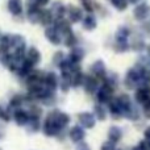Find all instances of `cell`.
Masks as SVG:
<instances>
[{
	"label": "cell",
	"instance_id": "1",
	"mask_svg": "<svg viewBox=\"0 0 150 150\" xmlns=\"http://www.w3.org/2000/svg\"><path fill=\"white\" fill-rule=\"evenodd\" d=\"M61 130H62V127L58 122V109H53L45 119V122L42 125V132L47 137H53V136H57Z\"/></svg>",
	"mask_w": 150,
	"mask_h": 150
},
{
	"label": "cell",
	"instance_id": "2",
	"mask_svg": "<svg viewBox=\"0 0 150 150\" xmlns=\"http://www.w3.org/2000/svg\"><path fill=\"white\" fill-rule=\"evenodd\" d=\"M41 11H42V7H40L34 0H28V3H26L25 15H26V18H28L32 24H38L40 23V15H41Z\"/></svg>",
	"mask_w": 150,
	"mask_h": 150
},
{
	"label": "cell",
	"instance_id": "3",
	"mask_svg": "<svg viewBox=\"0 0 150 150\" xmlns=\"http://www.w3.org/2000/svg\"><path fill=\"white\" fill-rule=\"evenodd\" d=\"M84 11L78 5H74V4H69L66 5V17L69 20L70 24H76V23H80L84 17Z\"/></svg>",
	"mask_w": 150,
	"mask_h": 150
},
{
	"label": "cell",
	"instance_id": "4",
	"mask_svg": "<svg viewBox=\"0 0 150 150\" xmlns=\"http://www.w3.org/2000/svg\"><path fill=\"white\" fill-rule=\"evenodd\" d=\"M133 17L140 23H144L148 18H150V4L146 1H141L136 4L134 9H133Z\"/></svg>",
	"mask_w": 150,
	"mask_h": 150
},
{
	"label": "cell",
	"instance_id": "5",
	"mask_svg": "<svg viewBox=\"0 0 150 150\" xmlns=\"http://www.w3.org/2000/svg\"><path fill=\"white\" fill-rule=\"evenodd\" d=\"M45 37H46V40L52 45H55V46H57V45L62 44V36H61L59 30L54 26V24L45 28Z\"/></svg>",
	"mask_w": 150,
	"mask_h": 150
},
{
	"label": "cell",
	"instance_id": "6",
	"mask_svg": "<svg viewBox=\"0 0 150 150\" xmlns=\"http://www.w3.org/2000/svg\"><path fill=\"white\" fill-rule=\"evenodd\" d=\"M7 9L13 17H21L24 13L23 0H7Z\"/></svg>",
	"mask_w": 150,
	"mask_h": 150
},
{
	"label": "cell",
	"instance_id": "7",
	"mask_svg": "<svg viewBox=\"0 0 150 150\" xmlns=\"http://www.w3.org/2000/svg\"><path fill=\"white\" fill-rule=\"evenodd\" d=\"M112 93H113V86L109 83H104L98 91V100L100 103H107L112 99Z\"/></svg>",
	"mask_w": 150,
	"mask_h": 150
},
{
	"label": "cell",
	"instance_id": "8",
	"mask_svg": "<svg viewBox=\"0 0 150 150\" xmlns=\"http://www.w3.org/2000/svg\"><path fill=\"white\" fill-rule=\"evenodd\" d=\"M49 9H50V12H52L53 17H54V21L66 17V5L63 4L62 1L52 3V7H50Z\"/></svg>",
	"mask_w": 150,
	"mask_h": 150
},
{
	"label": "cell",
	"instance_id": "9",
	"mask_svg": "<svg viewBox=\"0 0 150 150\" xmlns=\"http://www.w3.org/2000/svg\"><path fill=\"white\" fill-rule=\"evenodd\" d=\"M25 59L28 61V62H30L33 66H36V65H38V63L41 62V53H40V50L37 49L36 46L26 47Z\"/></svg>",
	"mask_w": 150,
	"mask_h": 150
},
{
	"label": "cell",
	"instance_id": "10",
	"mask_svg": "<svg viewBox=\"0 0 150 150\" xmlns=\"http://www.w3.org/2000/svg\"><path fill=\"white\" fill-rule=\"evenodd\" d=\"M13 120H15V122L18 127H24L29 121V113L25 109H21V108L15 109L13 111Z\"/></svg>",
	"mask_w": 150,
	"mask_h": 150
},
{
	"label": "cell",
	"instance_id": "11",
	"mask_svg": "<svg viewBox=\"0 0 150 150\" xmlns=\"http://www.w3.org/2000/svg\"><path fill=\"white\" fill-rule=\"evenodd\" d=\"M80 23H82L83 29L88 30V32H92L93 29H96V26H98V20H96L93 13H87V15H84V17H83V20L80 21Z\"/></svg>",
	"mask_w": 150,
	"mask_h": 150
},
{
	"label": "cell",
	"instance_id": "12",
	"mask_svg": "<svg viewBox=\"0 0 150 150\" xmlns=\"http://www.w3.org/2000/svg\"><path fill=\"white\" fill-rule=\"evenodd\" d=\"M136 100L140 104H146L150 100V86H141L136 92Z\"/></svg>",
	"mask_w": 150,
	"mask_h": 150
},
{
	"label": "cell",
	"instance_id": "13",
	"mask_svg": "<svg viewBox=\"0 0 150 150\" xmlns=\"http://www.w3.org/2000/svg\"><path fill=\"white\" fill-rule=\"evenodd\" d=\"M130 37V29L128 26H120L115 34V41L120 44H129L128 40Z\"/></svg>",
	"mask_w": 150,
	"mask_h": 150
},
{
	"label": "cell",
	"instance_id": "14",
	"mask_svg": "<svg viewBox=\"0 0 150 150\" xmlns=\"http://www.w3.org/2000/svg\"><path fill=\"white\" fill-rule=\"evenodd\" d=\"M44 84L47 90L50 91H54L55 88L58 87V76L55 73H46L45 74V78H44Z\"/></svg>",
	"mask_w": 150,
	"mask_h": 150
},
{
	"label": "cell",
	"instance_id": "15",
	"mask_svg": "<svg viewBox=\"0 0 150 150\" xmlns=\"http://www.w3.org/2000/svg\"><path fill=\"white\" fill-rule=\"evenodd\" d=\"M91 73L95 75V78H105V65H104L103 61H96V62L92 63L91 66Z\"/></svg>",
	"mask_w": 150,
	"mask_h": 150
},
{
	"label": "cell",
	"instance_id": "16",
	"mask_svg": "<svg viewBox=\"0 0 150 150\" xmlns=\"http://www.w3.org/2000/svg\"><path fill=\"white\" fill-rule=\"evenodd\" d=\"M78 120L84 128H93L95 127V119L93 115L88 113V112H82L78 115Z\"/></svg>",
	"mask_w": 150,
	"mask_h": 150
},
{
	"label": "cell",
	"instance_id": "17",
	"mask_svg": "<svg viewBox=\"0 0 150 150\" xmlns=\"http://www.w3.org/2000/svg\"><path fill=\"white\" fill-rule=\"evenodd\" d=\"M38 24L44 25L45 28L54 24V17H53V15H52V12H50V9H45V8H42L41 15H40V23H38Z\"/></svg>",
	"mask_w": 150,
	"mask_h": 150
},
{
	"label": "cell",
	"instance_id": "18",
	"mask_svg": "<svg viewBox=\"0 0 150 150\" xmlns=\"http://www.w3.org/2000/svg\"><path fill=\"white\" fill-rule=\"evenodd\" d=\"M67 58H69V59H70L73 63H79L80 61L84 58V50H83L80 46H74L73 50L70 52V54H69Z\"/></svg>",
	"mask_w": 150,
	"mask_h": 150
},
{
	"label": "cell",
	"instance_id": "19",
	"mask_svg": "<svg viewBox=\"0 0 150 150\" xmlns=\"http://www.w3.org/2000/svg\"><path fill=\"white\" fill-rule=\"evenodd\" d=\"M83 84H84V90L86 92L92 93L98 90V79L95 76H84V80H83Z\"/></svg>",
	"mask_w": 150,
	"mask_h": 150
},
{
	"label": "cell",
	"instance_id": "20",
	"mask_svg": "<svg viewBox=\"0 0 150 150\" xmlns=\"http://www.w3.org/2000/svg\"><path fill=\"white\" fill-rule=\"evenodd\" d=\"M69 136H70V140L73 141V142H80V141L84 138V136H86V133H84V130L82 129L80 127H73L70 129V133H69Z\"/></svg>",
	"mask_w": 150,
	"mask_h": 150
},
{
	"label": "cell",
	"instance_id": "21",
	"mask_svg": "<svg viewBox=\"0 0 150 150\" xmlns=\"http://www.w3.org/2000/svg\"><path fill=\"white\" fill-rule=\"evenodd\" d=\"M62 44L65 45V46H67V47L76 46V45H78V37H76V34L74 33V30L70 32L69 34H66V36L63 37V38H62Z\"/></svg>",
	"mask_w": 150,
	"mask_h": 150
},
{
	"label": "cell",
	"instance_id": "22",
	"mask_svg": "<svg viewBox=\"0 0 150 150\" xmlns=\"http://www.w3.org/2000/svg\"><path fill=\"white\" fill-rule=\"evenodd\" d=\"M25 103V98H24L23 95H15L12 99H11V101H9V107L8 108L11 109V111H15V109H18V108H21V105Z\"/></svg>",
	"mask_w": 150,
	"mask_h": 150
},
{
	"label": "cell",
	"instance_id": "23",
	"mask_svg": "<svg viewBox=\"0 0 150 150\" xmlns=\"http://www.w3.org/2000/svg\"><path fill=\"white\" fill-rule=\"evenodd\" d=\"M129 47L136 50V52H141L142 49H145V41H144V38L141 36H136V37H133Z\"/></svg>",
	"mask_w": 150,
	"mask_h": 150
},
{
	"label": "cell",
	"instance_id": "24",
	"mask_svg": "<svg viewBox=\"0 0 150 150\" xmlns=\"http://www.w3.org/2000/svg\"><path fill=\"white\" fill-rule=\"evenodd\" d=\"M108 137H109V141H111V142H113V144L119 142L120 138H121V130H120V128H117V127L109 128Z\"/></svg>",
	"mask_w": 150,
	"mask_h": 150
},
{
	"label": "cell",
	"instance_id": "25",
	"mask_svg": "<svg viewBox=\"0 0 150 150\" xmlns=\"http://www.w3.org/2000/svg\"><path fill=\"white\" fill-rule=\"evenodd\" d=\"M83 80H84V75L80 73V70L73 73L70 76V82H71V86H73V87H78V86L83 84Z\"/></svg>",
	"mask_w": 150,
	"mask_h": 150
},
{
	"label": "cell",
	"instance_id": "26",
	"mask_svg": "<svg viewBox=\"0 0 150 150\" xmlns=\"http://www.w3.org/2000/svg\"><path fill=\"white\" fill-rule=\"evenodd\" d=\"M109 3H111L112 7L116 11H119V12H124L128 8V5H129L128 0H109Z\"/></svg>",
	"mask_w": 150,
	"mask_h": 150
},
{
	"label": "cell",
	"instance_id": "27",
	"mask_svg": "<svg viewBox=\"0 0 150 150\" xmlns=\"http://www.w3.org/2000/svg\"><path fill=\"white\" fill-rule=\"evenodd\" d=\"M28 127H29V132H30V133H36V132H38V130L41 129V125H40V119L29 117Z\"/></svg>",
	"mask_w": 150,
	"mask_h": 150
},
{
	"label": "cell",
	"instance_id": "28",
	"mask_svg": "<svg viewBox=\"0 0 150 150\" xmlns=\"http://www.w3.org/2000/svg\"><path fill=\"white\" fill-rule=\"evenodd\" d=\"M0 119L4 121H9L11 120V109L9 108H3L0 105Z\"/></svg>",
	"mask_w": 150,
	"mask_h": 150
},
{
	"label": "cell",
	"instance_id": "29",
	"mask_svg": "<svg viewBox=\"0 0 150 150\" xmlns=\"http://www.w3.org/2000/svg\"><path fill=\"white\" fill-rule=\"evenodd\" d=\"M63 61H65V54H63L62 52H57L54 54V57H53V63L57 66H59Z\"/></svg>",
	"mask_w": 150,
	"mask_h": 150
},
{
	"label": "cell",
	"instance_id": "30",
	"mask_svg": "<svg viewBox=\"0 0 150 150\" xmlns=\"http://www.w3.org/2000/svg\"><path fill=\"white\" fill-rule=\"evenodd\" d=\"M70 86H71L70 78H67V76H62V82H61V90H62L63 92H67L69 88H70Z\"/></svg>",
	"mask_w": 150,
	"mask_h": 150
},
{
	"label": "cell",
	"instance_id": "31",
	"mask_svg": "<svg viewBox=\"0 0 150 150\" xmlns=\"http://www.w3.org/2000/svg\"><path fill=\"white\" fill-rule=\"evenodd\" d=\"M95 115L99 117V120H104V119H105V116H107V112L104 111L103 107L96 105L95 107Z\"/></svg>",
	"mask_w": 150,
	"mask_h": 150
},
{
	"label": "cell",
	"instance_id": "32",
	"mask_svg": "<svg viewBox=\"0 0 150 150\" xmlns=\"http://www.w3.org/2000/svg\"><path fill=\"white\" fill-rule=\"evenodd\" d=\"M100 150H115V144L111 142V141H107V142H104L101 145Z\"/></svg>",
	"mask_w": 150,
	"mask_h": 150
},
{
	"label": "cell",
	"instance_id": "33",
	"mask_svg": "<svg viewBox=\"0 0 150 150\" xmlns=\"http://www.w3.org/2000/svg\"><path fill=\"white\" fill-rule=\"evenodd\" d=\"M34 1H36L37 4L40 5V7H42V8H44L45 5H47L50 1H52V0H34Z\"/></svg>",
	"mask_w": 150,
	"mask_h": 150
},
{
	"label": "cell",
	"instance_id": "34",
	"mask_svg": "<svg viewBox=\"0 0 150 150\" xmlns=\"http://www.w3.org/2000/svg\"><path fill=\"white\" fill-rule=\"evenodd\" d=\"M145 137L148 138V140H150V127H149L148 129L145 130Z\"/></svg>",
	"mask_w": 150,
	"mask_h": 150
},
{
	"label": "cell",
	"instance_id": "35",
	"mask_svg": "<svg viewBox=\"0 0 150 150\" xmlns=\"http://www.w3.org/2000/svg\"><path fill=\"white\" fill-rule=\"evenodd\" d=\"M128 1H129L130 4H138V3L144 1V0H128Z\"/></svg>",
	"mask_w": 150,
	"mask_h": 150
},
{
	"label": "cell",
	"instance_id": "36",
	"mask_svg": "<svg viewBox=\"0 0 150 150\" xmlns=\"http://www.w3.org/2000/svg\"><path fill=\"white\" fill-rule=\"evenodd\" d=\"M132 150H145V149H144L142 144H140V145H138V146H136V148H133Z\"/></svg>",
	"mask_w": 150,
	"mask_h": 150
},
{
	"label": "cell",
	"instance_id": "37",
	"mask_svg": "<svg viewBox=\"0 0 150 150\" xmlns=\"http://www.w3.org/2000/svg\"><path fill=\"white\" fill-rule=\"evenodd\" d=\"M79 150H90V148H88L87 145H82V146L79 148Z\"/></svg>",
	"mask_w": 150,
	"mask_h": 150
},
{
	"label": "cell",
	"instance_id": "38",
	"mask_svg": "<svg viewBox=\"0 0 150 150\" xmlns=\"http://www.w3.org/2000/svg\"><path fill=\"white\" fill-rule=\"evenodd\" d=\"M80 1V4H82V3H86V1H90V0H79Z\"/></svg>",
	"mask_w": 150,
	"mask_h": 150
},
{
	"label": "cell",
	"instance_id": "39",
	"mask_svg": "<svg viewBox=\"0 0 150 150\" xmlns=\"http://www.w3.org/2000/svg\"><path fill=\"white\" fill-rule=\"evenodd\" d=\"M148 53H149V57H150V45L148 46Z\"/></svg>",
	"mask_w": 150,
	"mask_h": 150
},
{
	"label": "cell",
	"instance_id": "40",
	"mask_svg": "<svg viewBox=\"0 0 150 150\" xmlns=\"http://www.w3.org/2000/svg\"><path fill=\"white\" fill-rule=\"evenodd\" d=\"M1 57H3V54H1V52H0V61H1Z\"/></svg>",
	"mask_w": 150,
	"mask_h": 150
},
{
	"label": "cell",
	"instance_id": "41",
	"mask_svg": "<svg viewBox=\"0 0 150 150\" xmlns=\"http://www.w3.org/2000/svg\"><path fill=\"white\" fill-rule=\"evenodd\" d=\"M1 36H3V34H1V32H0V37H1Z\"/></svg>",
	"mask_w": 150,
	"mask_h": 150
}]
</instances>
